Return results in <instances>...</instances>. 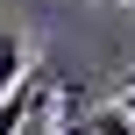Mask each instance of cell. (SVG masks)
I'll use <instances>...</instances> for the list:
<instances>
[{
  "mask_svg": "<svg viewBox=\"0 0 135 135\" xmlns=\"http://www.w3.org/2000/svg\"><path fill=\"white\" fill-rule=\"evenodd\" d=\"M57 135H135V121H128V107L114 100V107H93V114H71Z\"/></svg>",
  "mask_w": 135,
  "mask_h": 135,
  "instance_id": "cell-1",
  "label": "cell"
},
{
  "mask_svg": "<svg viewBox=\"0 0 135 135\" xmlns=\"http://www.w3.org/2000/svg\"><path fill=\"white\" fill-rule=\"evenodd\" d=\"M21 71H28V50H21V36L0 21V93H14V85H21Z\"/></svg>",
  "mask_w": 135,
  "mask_h": 135,
  "instance_id": "cell-2",
  "label": "cell"
},
{
  "mask_svg": "<svg viewBox=\"0 0 135 135\" xmlns=\"http://www.w3.org/2000/svg\"><path fill=\"white\" fill-rule=\"evenodd\" d=\"M121 107H128V121H135V85H128V100H121Z\"/></svg>",
  "mask_w": 135,
  "mask_h": 135,
  "instance_id": "cell-3",
  "label": "cell"
}]
</instances>
